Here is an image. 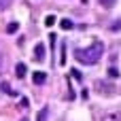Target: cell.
Segmentation results:
<instances>
[{
  "mask_svg": "<svg viewBox=\"0 0 121 121\" xmlns=\"http://www.w3.org/2000/svg\"><path fill=\"white\" fill-rule=\"evenodd\" d=\"M100 4H102L104 9H113V6L117 4V0H100Z\"/></svg>",
  "mask_w": 121,
  "mask_h": 121,
  "instance_id": "obj_9",
  "label": "cell"
},
{
  "mask_svg": "<svg viewBox=\"0 0 121 121\" xmlns=\"http://www.w3.org/2000/svg\"><path fill=\"white\" fill-rule=\"evenodd\" d=\"M2 68H4V55L0 53V70H2Z\"/></svg>",
  "mask_w": 121,
  "mask_h": 121,
  "instance_id": "obj_14",
  "label": "cell"
},
{
  "mask_svg": "<svg viewBox=\"0 0 121 121\" xmlns=\"http://www.w3.org/2000/svg\"><path fill=\"white\" fill-rule=\"evenodd\" d=\"M45 55H47V51H45V45L43 43H36L34 45V60H45Z\"/></svg>",
  "mask_w": 121,
  "mask_h": 121,
  "instance_id": "obj_3",
  "label": "cell"
},
{
  "mask_svg": "<svg viewBox=\"0 0 121 121\" xmlns=\"http://www.w3.org/2000/svg\"><path fill=\"white\" fill-rule=\"evenodd\" d=\"M108 77H113V79L119 77V70H117V68H108Z\"/></svg>",
  "mask_w": 121,
  "mask_h": 121,
  "instance_id": "obj_11",
  "label": "cell"
},
{
  "mask_svg": "<svg viewBox=\"0 0 121 121\" xmlns=\"http://www.w3.org/2000/svg\"><path fill=\"white\" fill-rule=\"evenodd\" d=\"M53 23H55V17H53V15H47V17H45V26H47V28H51Z\"/></svg>",
  "mask_w": 121,
  "mask_h": 121,
  "instance_id": "obj_10",
  "label": "cell"
},
{
  "mask_svg": "<svg viewBox=\"0 0 121 121\" xmlns=\"http://www.w3.org/2000/svg\"><path fill=\"white\" fill-rule=\"evenodd\" d=\"M2 91H9V94H13V89H11V87H9L6 83H2Z\"/></svg>",
  "mask_w": 121,
  "mask_h": 121,
  "instance_id": "obj_13",
  "label": "cell"
},
{
  "mask_svg": "<svg viewBox=\"0 0 121 121\" xmlns=\"http://www.w3.org/2000/svg\"><path fill=\"white\" fill-rule=\"evenodd\" d=\"M60 28H62V30H72L74 23H72L70 19H62V21H60Z\"/></svg>",
  "mask_w": 121,
  "mask_h": 121,
  "instance_id": "obj_6",
  "label": "cell"
},
{
  "mask_svg": "<svg viewBox=\"0 0 121 121\" xmlns=\"http://www.w3.org/2000/svg\"><path fill=\"white\" fill-rule=\"evenodd\" d=\"M102 53H104V45H102L100 40H96V43H91L89 47L77 49V51H74V57H77L81 64H85V66H91V64L100 62Z\"/></svg>",
  "mask_w": 121,
  "mask_h": 121,
  "instance_id": "obj_1",
  "label": "cell"
},
{
  "mask_svg": "<svg viewBox=\"0 0 121 121\" xmlns=\"http://www.w3.org/2000/svg\"><path fill=\"white\" fill-rule=\"evenodd\" d=\"M17 30H19V23H17V21H11V23L6 26V34H15Z\"/></svg>",
  "mask_w": 121,
  "mask_h": 121,
  "instance_id": "obj_7",
  "label": "cell"
},
{
  "mask_svg": "<svg viewBox=\"0 0 121 121\" xmlns=\"http://www.w3.org/2000/svg\"><path fill=\"white\" fill-rule=\"evenodd\" d=\"M32 81H34L36 85H43V83L47 81V72H40V70H36V72L32 74Z\"/></svg>",
  "mask_w": 121,
  "mask_h": 121,
  "instance_id": "obj_5",
  "label": "cell"
},
{
  "mask_svg": "<svg viewBox=\"0 0 121 121\" xmlns=\"http://www.w3.org/2000/svg\"><path fill=\"white\" fill-rule=\"evenodd\" d=\"M26 74H28V66H26L23 62L15 64V77H17V79H23Z\"/></svg>",
  "mask_w": 121,
  "mask_h": 121,
  "instance_id": "obj_4",
  "label": "cell"
},
{
  "mask_svg": "<svg viewBox=\"0 0 121 121\" xmlns=\"http://www.w3.org/2000/svg\"><path fill=\"white\" fill-rule=\"evenodd\" d=\"M47 115H49V108H47V106H43V108H40V113H38V119H36V121H47Z\"/></svg>",
  "mask_w": 121,
  "mask_h": 121,
  "instance_id": "obj_8",
  "label": "cell"
},
{
  "mask_svg": "<svg viewBox=\"0 0 121 121\" xmlns=\"http://www.w3.org/2000/svg\"><path fill=\"white\" fill-rule=\"evenodd\" d=\"M98 121H121V108H111V111H104Z\"/></svg>",
  "mask_w": 121,
  "mask_h": 121,
  "instance_id": "obj_2",
  "label": "cell"
},
{
  "mask_svg": "<svg viewBox=\"0 0 121 121\" xmlns=\"http://www.w3.org/2000/svg\"><path fill=\"white\" fill-rule=\"evenodd\" d=\"M21 121H30V119H28V117H23V119H21Z\"/></svg>",
  "mask_w": 121,
  "mask_h": 121,
  "instance_id": "obj_15",
  "label": "cell"
},
{
  "mask_svg": "<svg viewBox=\"0 0 121 121\" xmlns=\"http://www.w3.org/2000/svg\"><path fill=\"white\" fill-rule=\"evenodd\" d=\"M19 106H21V108H28V106H30V102H28V98H23V100L19 102Z\"/></svg>",
  "mask_w": 121,
  "mask_h": 121,
  "instance_id": "obj_12",
  "label": "cell"
}]
</instances>
